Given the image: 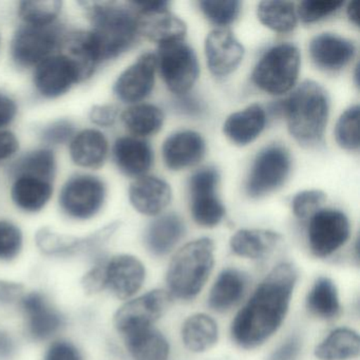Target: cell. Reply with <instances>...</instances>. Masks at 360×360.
Returning a JSON list of instances; mask_svg holds the SVG:
<instances>
[{
	"instance_id": "obj_1",
	"label": "cell",
	"mask_w": 360,
	"mask_h": 360,
	"mask_svg": "<svg viewBox=\"0 0 360 360\" xmlns=\"http://www.w3.org/2000/svg\"><path fill=\"white\" fill-rule=\"evenodd\" d=\"M296 281V269L290 263L278 265L267 275L233 320L231 335L237 345L258 347L280 328Z\"/></svg>"
},
{
	"instance_id": "obj_2",
	"label": "cell",
	"mask_w": 360,
	"mask_h": 360,
	"mask_svg": "<svg viewBox=\"0 0 360 360\" xmlns=\"http://www.w3.org/2000/svg\"><path fill=\"white\" fill-rule=\"evenodd\" d=\"M94 29L89 31L98 62L115 60L136 43L138 14L134 8L111 3H86Z\"/></svg>"
},
{
	"instance_id": "obj_3",
	"label": "cell",
	"mask_w": 360,
	"mask_h": 360,
	"mask_svg": "<svg viewBox=\"0 0 360 360\" xmlns=\"http://www.w3.org/2000/svg\"><path fill=\"white\" fill-rule=\"evenodd\" d=\"M282 103L290 136L303 146L319 145L330 115L326 90L315 82L307 81Z\"/></svg>"
},
{
	"instance_id": "obj_4",
	"label": "cell",
	"mask_w": 360,
	"mask_h": 360,
	"mask_svg": "<svg viewBox=\"0 0 360 360\" xmlns=\"http://www.w3.org/2000/svg\"><path fill=\"white\" fill-rule=\"evenodd\" d=\"M214 242L208 238L183 246L170 262L167 282L176 298H195L207 281L214 267Z\"/></svg>"
},
{
	"instance_id": "obj_5",
	"label": "cell",
	"mask_w": 360,
	"mask_h": 360,
	"mask_svg": "<svg viewBox=\"0 0 360 360\" xmlns=\"http://www.w3.org/2000/svg\"><path fill=\"white\" fill-rule=\"evenodd\" d=\"M300 64V52L296 46L288 43L274 46L255 66L252 83L271 96H283L296 85Z\"/></svg>"
},
{
	"instance_id": "obj_6",
	"label": "cell",
	"mask_w": 360,
	"mask_h": 360,
	"mask_svg": "<svg viewBox=\"0 0 360 360\" xmlns=\"http://www.w3.org/2000/svg\"><path fill=\"white\" fill-rule=\"evenodd\" d=\"M292 160L285 147L269 145L257 155L245 183L248 197L258 199L279 189L290 172Z\"/></svg>"
},
{
	"instance_id": "obj_7",
	"label": "cell",
	"mask_w": 360,
	"mask_h": 360,
	"mask_svg": "<svg viewBox=\"0 0 360 360\" xmlns=\"http://www.w3.org/2000/svg\"><path fill=\"white\" fill-rule=\"evenodd\" d=\"M157 67L168 89L176 96L188 94L199 77L197 54L184 41L159 46Z\"/></svg>"
},
{
	"instance_id": "obj_8",
	"label": "cell",
	"mask_w": 360,
	"mask_h": 360,
	"mask_svg": "<svg viewBox=\"0 0 360 360\" xmlns=\"http://www.w3.org/2000/svg\"><path fill=\"white\" fill-rule=\"evenodd\" d=\"M64 32L56 25L20 27L11 43L12 60L18 66H37L52 56L65 41Z\"/></svg>"
},
{
	"instance_id": "obj_9",
	"label": "cell",
	"mask_w": 360,
	"mask_h": 360,
	"mask_svg": "<svg viewBox=\"0 0 360 360\" xmlns=\"http://www.w3.org/2000/svg\"><path fill=\"white\" fill-rule=\"evenodd\" d=\"M106 193V185L98 176L77 174L65 183L60 191V208L75 220H89L102 210Z\"/></svg>"
},
{
	"instance_id": "obj_10",
	"label": "cell",
	"mask_w": 360,
	"mask_h": 360,
	"mask_svg": "<svg viewBox=\"0 0 360 360\" xmlns=\"http://www.w3.org/2000/svg\"><path fill=\"white\" fill-rule=\"evenodd\" d=\"M220 174L214 167L201 168L189 179L191 212L200 226H217L224 217V206L217 195Z\"/></svg>"
},
{
	"instance_id": "obj_11",
	"label": "cell",
	"mask_w": 360,
	"mask_h": 360,
	"mask_svg": "<svg viewBox=\"0 0 360 360\" xmlns=\"http://www.w3.org/2000/svg\"><path fill=\"white\" fill-rule=\"evenodd\" d=\"M307 237L315 256H330L349 239V219L340 210H319L309 218Z\"/></svg>"
},
{
	"instance_id": "obj_12",
	"label": "cell",
	"mask_w": 360,
	"mask_h": 360,
	"mask_svg": "<svg viewBox=\"0 0 360 360\" xmlns=\"http://www.w3.org/2000/svg\"><path fill=\"white\" fill-rule=\"evenodd\" d=\"M172 296L165 290H155L124 304L115 316L119 332L126 334L139 328H149L165 313Z\"/></svg>"
},
{
	"instance_id": "obj_13",
	"label": "cell",
	"mask_w": 360,
	"mask_h": 360,
	"mask_svg": "<svg viewBox=\"0 0 360 360\" xmlns=\"http://www.w3.org/2000/svg\"><path fill=\"white\" fill-rule=\"evenodd\" d=\"M79 82V69L68 56H50L37 65L34 73L35 88L46 98H60Z\"/></svg>"
},
{
	"instance_id": "obj_14",
	"label": "cell",
	"mask_w": 360,
	"mask_h": 360,
	"mask_svg": "<svg viewBox=\"0 0 360 360\" xmlns=\"http://www.w3.org/2000/svg\"><path fill=\"white\" fill-rule=\"evenodd\" d=\"M155 54H142L136 63L128 67L115 82V96L124 103L136 104L150 96L155 83L157 72Z\"/></svg>"
},
{
	"instance_id": "obj_15",
	"label": "cell",
	"mask_w": 360,
	"mask_h": 360,
	"mask_svg": "<svg viewBox=\"0 0 360 360\" xmlns=\"http://www.w3.org/2000/svg\"><path fill=\"white\" fill-rule=\"evenodd\" d=\"M205 56L210 72L224 77L237 70L243 60L244 48L229 29H214L206 37Z\"/></svg>"
},
{
	"instance_id": "obj_16",
	"label": "cell",
	"mask_w": 360,
	"mask_h": 360,
	"mask_svg": "<svg viewBox=\"0 0 360 360\" xmlns=\"http://www.w3.org/2000/svg\"><path fill=\"white\" fill-rule=\"evenodd\" d=\"M144 265L136 257L119 255L105 262V288L120 299H128L144 283Z\"/></svg>"
},
{
	"instance_id": "obj_17",
	"label": "cell",
	"mask_w": 360,
	"mask_h": 360,
	"mask_svg": "<svg viewBox=\"0 0 360 360\" xmlns=\"http://www.w3.org/2000/svg\"><path fill=\"white\" fill-rule=\"evenodd\" d=\"M20 307L26 317L27 330L34 340H47L64 326V318L60 311L41 292L22 296Z\"/></svg>"
},
{
	"instance_id": "obj_18",
	"label": "cell",
	"mask_w": 360,
	"mask_h": 360,
	"mask_svg": "<svg viewBox=\"0 0 360 360\" xmlns=\"http://www.w3.org/2000/svg\"><path fill=\"white\" fill-rule=\"evenodd\" d=\"M117 229V223H112L88 237L77 238L60 235L48 229L37 233V243L41 252L51 256H72L79 252H92L104 244Z\"/></svg>"
},
{
	"instance_id": "obj_19",
	"label": "cell",
	"mask_w": 360,
	"mask_h": 360,
	"mask_svg": "<svg viewBox=\"0 0 360 360\" xmlns=\"http://www.w3.org/2000/svg\"><path fill=\"white\" fill-rule=\"evenodd\" d=\"M309 53L311 62L324 72H338L355 58L353 41L333 33H321L311 39Z\"/></svg>"
},
{
	"instance_id": "obj_20",
	"label": "cell",
	"mask_w": 360,
	"mask_h": 360,
	"mask_svg": "<svg viewBox=\"0 0 360 360\" xmlns=\"http://www.w3.org/2000/svg\"><path fill=\"white\" fill-rule=\"evenodd\" d=\"M205 153L206 143L203 136L193 130H182L172 134L162 147L164 164L174 172L197 165Z\"/></svg>"
},
{
	"instance_id": "obj_21",
	"label": "cell",
	"mask_w": 360,
	"mask_h": 360,
	"mask_svg": "<svg viewBox=\"0 0 360 360\" xmlns=\"http://www.w3.org/2000/svg\"><path fill=\"white\" fill-rule=\"evenodd\" d=\"M139 32L159 46L183 41L186 35L185 22L169 12L168 8L149 12H136Z\"/></svg>"
},
{
	"instance_id": "obj_22",
	"label": "cell",
	"mask_w": 360,
	"mask_h": 360,
	"mask_svg": "<svg viewBox=\"0 0 360 360\" xmlns=\"http://www.w3.org/2000/svg\"><path fill=\"white\" fill-rule=\"evenodd\" d=\"M129 200L141 214L157 216L169 205L172 188L167 182L157 176H141L130 186Z\"/></svg>"
},
{
	"instance_id": "obj_23",
	"label": "cell",
	"mask_w": 360,
	"mask_h": 360,
	"mask_svg": "<svg viewBox=\"0 0 360 360\" xmlns=\"http://www.w3.org/2000/svg\"><path fill=\"white\" fill-rule=\"evenodd\" d=\"M113 159L117 168L128 176L141 178L153 164V151L150 145L136 136L117 139L113 145Z\"/></svg>"
},
{
	"instance_id": "obj_24",
	"label": "cell",
	"mask_w": 360,
	"mask_h": 360,
	"mask_svg": "<svg viewBox=\"0 0 360 360\" xmlns=\"http://www.w3.org/2000/svg\"><path fill=\"white\" fill-rule=\"evenodd\" d=\"M266 125V113L260 105H250L233 113L223 125L225 136L238 146H246L260 136Z\"/></svg>"
},
{
	"instance_id": "obj_25",
	"label": "cell",
	"mask_w": 360,
	"mask_h": 360,
	"mask_svg": "<svg viewBox=\"0 0 360 360\" xmlns=\"http://www.w3.org/2000/svg\"><path fill=\"white\" fill-rule=\"evenodd\" d=\"M109 145L104 134L96 129L79 131L70 141V157L79 167L98 169L104 165Z\"/></svg>"
},
{
	"instance_id": "obj_26",
	"label": "cell",
	"mask_w": 360,
	"mask_h": 360,
	"mask_svg": "<svg viewBox=\"0 0 360 360\" xmlns=\"http://www.w3.org/2000/svg\"><path fill=\"white\" fill-rule=\"evenodd\" d=\"M184 233V222L178 214H164L149 225L145 244L155 256H164L179 243Z\"/></svg>"
},
{
	"instance_id": "obj_27",
	"label": "cell",
	"mask_w": 360,
	"mask_h": 360,
	"mask_svg": "<svg viewBox=\"0 0 360 360\" xmlns=\"http://www.w3.org/2000/svg\"><path fill=\"white\" fill-rule=\"evenodd\" d=\"M52 193V182L26 176H16L11 189L14 204L26 212L43 210L51 199Z\"/></svg>"
},
{
	"instance_id": "obj_28",
	"label": "cell",
	"mask_w": 360,
	"mask_h": 360,
	"mask_svg": "<svg viewBox=\"0 0 360 360\" xmlns=\"http://www.w3.org/2000/svg\"><path fill=\"white\" fill-rule=\"evenodd\" d=\"M124 336L134 360H167L169 345L163 334L153 326L131 330Z\"/></svg>"
},
{
	"instance_id": "obj_29",
	"label": "cell",
	"mask_w": 360,
	"mask_h": 360,
	"mask_svg": "<svg viewBox=\"0 0 360 360\" xmlns=\"http://www.w3.org/2000/svg\"><path fill=\"white\" fill-rule=\"evenodd\" d=\"M248 288V276L235 269L223 271L216 280L210 295L212 309L225 311L235 307Z\"/></svg>"
},
{
	"instance_id": "obj_30",
	"label": "cell",
	"mask_w": 360,
	"mask_h": 360,
	"mask_svg": "<svg viewBox=\"0 0 360 360\" xmlns=\"http://www.w3.org/2000/svg\"><path fill=\"white\" fill-rule=\"evenodd\" d=\"M282 237L275 231L266 229H242L233 236L231 248L238 256L261 259L269 256Z\"/></svg>"
},
{
	"instance_id": "obj_31",
	"label": "cell",
	"mask_w": 360,
	"mask_h": 360,
	"mask_svg": "<svg viewBox=\"0 0 360 360\" xmlns=\"http://www.w3.org/2000/svg\"><path fill=\"white\" fill-rule=\"evenodd\" d=\"M125 127L136 136H150L163 127L164 113L151 104H136L124 111L121 117Z\"/></svg>"
},
{
	"instance_id": "obj_32",
	"label": "cell",
	"mask_w": 360,
	"mask_h": 360,
	"mask_svg": "<svg viewBox=\"0 0 360 360\" xmlns=\"http://www.w3.org/2000/svg\"><path fill=\"white\" fill-rule=\"evenodd\" d=\"M182 338L191 351H206L218 340V326L210 316L195 314L185 321Z\"/></svg>"
},
{
	"instance_id": "obj_33",
	"label": "cell",
	"mask_w": 360,
	"mask_h": 360,
	"mask_svg": "<svg viewBox=\"0 0 360 360\" xmlns=\"http://www.w3.org/2000/svg\"><path fill=\"white\" fill-rule=\"evenodd\" d=\"M359 336L349 328H338L316 347L320 360H347L359 355Z\"/></svg>"
},
{
	"instance_id": "obj_34",
	"label": "cell",
	"mask_w": 360,
	"mask_h": 360,
	"mask_svg": "<svg viewBox=\"0 0 360 360\" xmlns=\"http://www.w3.org/2000/svg\"><path fill=\"white\" fill-rule=\"evenodd\" d=\"M259 20L261 24L273 30L274 32H292L297 27L296 8L290 1L279 0H265L258 6Z\"/></svg>"
},
{
	"instance_id": "obj_35",
	"label": "cell",
	"mask_w": 360,
	"mask_h": 360,
	"mask_svg": "<svg viewBox=\"0 0 360 360\" xmlns=\"http://www.w3.org/2000/svg\"><path fill=\"white\" fill-rule=\"evenodd\" d=\"M11 172L14 178L26 176L52 182L56 172V155L50 149L31 151L12 166Z\"/></svg>"
},
{
	"instance_id": "obj_36",
	"label": "cell",
	"mask_w": 360,
	"mask_h": 360,
	"mask_svg": "<svg viewBox=\"0 0 360 360\" xmlns=\"http://www.w3.org/2000/svg\"><path fill=\"white\" fill-rule=\"evenodd\" d=\"M307 305L309 313L322 319L336 317L340 304L334 282L328 278H319L307 296Z\"/></svg>"
},
{
	"instance_id": "obj_37",
	"label": "cell",
	"mask_w": 360,
	"mask_h": 360,
	"mask_svg": "<svg viewBox=\"0 0 360 360\" xmlns=\"http://www.w3.org/2000/svg\"><path fill=\"white\" fill-rule=\"evenodd\" d=\"M62 7L63 3L58 0L22 1L20 4V15L26 25L49 26L54 24Z\"/></svg>"
},
{
	"instance_id": "obj_38",
	"label": "cell",
	"mask_w": 360,
	"mask_h": 360,
	"mask_svg": "<svg viewBox=\"0 0 360 360\" xmlns=\"http://www.w3.org/2000/svg\"><path fill=\"white\" fill-rule=\"evenodd\" d=\"M337 144L345 150L359 148V106L349 107L339 117L335 127Z\"/></svg>"
},
{
	"instance_id": "obj_39",
	"label": "cell",
	"mask_w": 360,
	"mask_h": 360,
	"mask_svg": "<svg viewBox=\"0 0 360 360\" xmlns=\"http://www.w3.org/2000/svg\"><path fill=\"white\" fill-rule=\"evenodd\" d=\"M199 6L205 18L219 27L233 24L241 11V3L237 0H204Z\"/></svg>"
},
{
	"instance_id": "obj_40",
	"label": "cell",
	"mask_w": 360,
	"mask_h": 360,
	"mask_svg": "<svg viewBox=\"0 0 360 360\" xmlns=\"http://www.w3.org/2000/svg\"><path fill=\"white\" fill-rule=\"evenodd\" d=\"M343 5L345 3L338 0H305L296 9L297 18L303 24H314L336 13Z\"/></svg>"
},
{
	"instance_id": "obj_41",
	"label": "cell",
	"mask_w": 360,
	"mask_h": 360,
	"mask_svg": "<svg viewBox=\"0 0 360 360\" xmlns=\"http://www.w3.org/2000/svg\"><path fill=\"white\" fill-rule=\"evenodd\" d=\"M22 248V231L9 221H0V260L16 258Z\"/></svg>"
},
{
	"instance_id": "obj_42",
	"label": "cell",
	"mask_w": 360,
	"mask_h": 360,
	"mask_svg": "<svg viewBox=\"0 0 360 360\" xmlns=\"http://www.w3.org/2000/svg\"><path fill=\"white\" fill-rule=\"evenodd\" d=\"M326 195L321 191H304L297 193L292 202V212L300 220L311 218L316 212L321 210L326 202Z\"/></svg>"
},
{
	"instance_id": "obj_43",
	"label": "cell",
	"mask_w": 360,
	"mask_h": 360,
	"mask_svg": "<svg viewBox=\"0 0 360 360\" xmlns=\"http://www.w3.org/2000/svg\"><path fill=\"white\" fill-rule=\"evenodd\" d=\"M75 136V124L68 120L53 122L44 128L41 140L48 145H62L72 140Z\"/></svg>"
},
{
	"instance_id": "obj_44",
	"label": "cell",
	"mask_w": 360,
	"mask_h": 360,
	"mask_svg": "<svg viewBox=\"0 0 360 360\" xmlns=\"http://www.w3.org/2000/svg\"><path fill=\"white\" fill-rule=\"evenodd\" d=\"M44 360H84V357L70 341L56 340L48 347Z\"/></svg>"
},
{
	"instance_id": "obj_45",
	"label": "cell",
	"mask_w": 360,
	"mask_h": 360,
	"mask_svg": "<svg viewBox=\"0 0 360 360\" xmlns=\"http://www.w3.org/2000/svg\"><path fill=\"white\" fill-rule=\"evenodd\" d=\"M119 108L115 105H98L89 113L90 121L102 127H110L117 122Z\"/></svg>"
},
{
	"instance_id": "obj_46",
	"label": "cell",
	"mask_w": 360,
	"mask_h": 360,
	"mask_svg": "<svg viewBox=\"0 0 360 360\" xmlns=\"http://www.w3.org/2000/svg\"><path fill=\"white\" fill-rule=\"evenodd\" d=\"M176 100L174 101V109L182 115H189V117H201L205 111L203 103L195 96L185 94L182 96H176Z\"/></svg>"
},
{
	"instance_id": "obj_47",
	"label": "cell",
	"mask_w": 360,
	"mask_h": 360,
	"mask_svg": "<svg viewBox=\"0 0 360 360\" xmlns=\"http://www.w3.org/2000/svg\"><path fill=\"white\" fill-rule=\"evenodd\" d=\"M105 262L106 261H100L94 269H90L85 276H84L83 284L84 290L88 292H98L105 288Z\"/></svg>"
},
{
	"instance_id": "obj_48",
	"label": "cell",
	"mask_w": 360,
	"mask_h": 360,
	"mask_svg": "<svg viewBox=\"0 0 360 360\" xmlns=\"http://www.w3.org/2000/svg\"><path fill=\"white\" fill-rule=\"evenodd\" d=\"M24 296V286L18 282L0 280V307L20 301Z\"/></svg>"
},
{
	"instance_id": "obj_49",
	"label": "cell",
	"mask_w": 360,
	"mask_h": 360,
	"mask_svg": "<svg viewBox=\"0 0 360 360\" xmlns=\"http://www.w3.org/2000/svg\"><path fill=\"white\" fill-rule=\"evenodd\" d=\"M300 351V340L298 337H290L277 351L274 352L269 360H296Z\"/></svg>"
},
{
	"instance_id": "obj_50",
	"label": "cell",
	"mask_w": 360,
	"mask_h": 360,
	"mask_svg": "<svg viewBox=\"0 0 360 360\" xmlns=\"http://www.w3.org/2000/svg\"><path fill=\"white\" fill-rule=\"evenodd\" d=\"M18 140L11 131H0V161L9 159L18 151Z\"/></svg>"
},
{
	"instance_id": "obj_51",
	"label": "cell",
	"mask_w": 360,
	"mask_h": 360,
	"mask_svg": "<svg viewBox=\"0 0 360 360\" xmlns=\"http://www.w3.org/2000/svg\"><path fill=\"white\" fill-rule=\"evenodd\" d=\"M18 107L8 96L0 94V128L7 127L15 119Z\"/></svg>"
},
{
	"instance_id": "obj_52",
	"label": "cell",
	"mask_w": 360,
	"mask_h": 360,
	"mask_svg": "<svg viewBox=\"0 0 360 360\" xmlns=\"http://www.w3.org/2000/svg\"><path fill=\"white\" fill-rule=\"evenodd\" d=\"M15 352V341L8 333L0 330V360H11Z\"/></svg>"
},
{
	"instance_id": "obj_53",
	"label": "cell",
	"mask_w": 360,
	"mask_h": 360,
	"mask_svg": "<svg viewBox=\"0 0 360 360\" xmlns=\"http://www.w3.org/2000/svg\"><path fill=\"white\" fill-rule=\"evenodd\" d=\"M347 15L352 24L358 26V7L357 1H351L347 7Z\"/></svg>"
}]
</instances>
